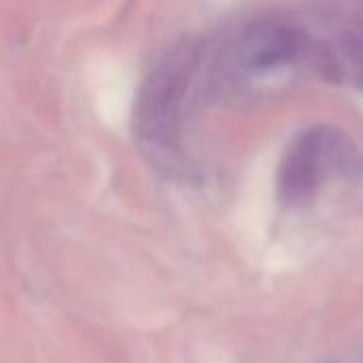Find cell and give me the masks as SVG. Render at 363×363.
<instances>
[{"label":"cell","mask_w":363,"mask_h":363,"mask_svg":"<svg viewBox=\"0 0 363 363\" xmlns=\"http://www.w3.org/2000/svg\"><path fill=\"white\" fill-rule=\"evenodd\" d=\"M223 74L251 98H274L306 74L319 77L315 9H281L251 19L228 47Z\"/></svg>","instance_id":"obj_1"},{"label":"cell","mask_w":363,"mask_h":363,"mask_svg":"<svg viewBox=\"0 0 363 363\" xmlns=\"http://www.w3.org/2000/svg\"><path fill=\"white\" fill-rule=\"evenodd\" d=\"M363 155L338 128L313 125L291 140L279 164V198L285 206H306L332 179H359Z\"/></svg>","instance_id":"obj_2"},{"label":"cell","mask_w":363,"mask_h":363,"mask_svg":"<svg viewBox=\"0 0 363 363\" xmlns=\"http://www.w3.org/2000/svg\"><path fill=\"white\" fill-rule=\"evenodd\" d=\"M202 51L198 45L183 43L168 51L140 85L134 111L138 136L160 149L177 143L187 111Z\"/></svg>","instance_id":"obj_3"},{"label":"cell","mask_w":363,"mask_h":363,"mask_svg":"<svg viewBox=\"0 0 363 363\" xmlns=\"http://www.w3.org/2000/svg\"><path fill=\"white\" fill-rule=\"evenodd\" d=\"M330 83L363 91V4L332 6V77Z\"/></svg>","instance_id":"obj_4"}]
</instances>
